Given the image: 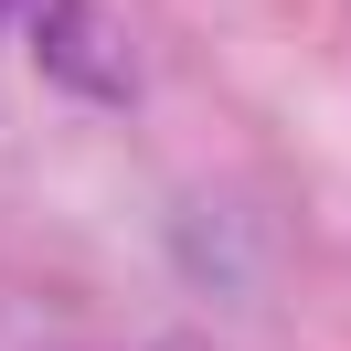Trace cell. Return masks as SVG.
Masks as SVG:
<instances>
[{"mask_svg": "<svg viewBox=\"0 0 351 351\" xmlns=\"http://www.w3.org/2000/svg\"><path fill=\"white\" fill-rule=\"evenodd\" d=\"M22 22H32V53H43V75L64 96H86V107L138 96V43L107 0H22Z\"/></svg>", "mask_w": 351, "mask_h": 351, "instance_id": "obj_1", "label": "cell"}, {"mask_svg": "<svg viewBox=\"0 0 351 351\" xmlns=\"http://www.w3.org/2000/svg\"><path fill=\"white\" fill-rule=\"evenodd\" d=\"M160 351H213V341H160Z\"/></svg>", "mask_w": 351, "mask_h": 351, "instance_id": "obj_2", "label": "cell"}, {"mask_svg": "<svg viewBox=\"0 0 351 351\" xmlns=\"http://www.w3.org/2000/svg\"><path fill=\"white\" fill-rule=\"evenodd\" d=\"M0 11H11V0H0Z\"/></svg>", "mask_w": 351, "mask_h": 351, "instance_id": "obj_3", "label": "cell"}]
</instances>
